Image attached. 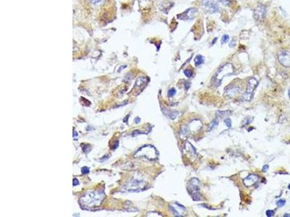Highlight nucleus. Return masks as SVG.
Instances as JSON below:
<instances>
[{"mask_svg": "<svg viewBox=\"0 0 290 217\" xmlns=\"http://www.w3.org/2000/svg\"><path fill=\"white\" fill-rule=\"evenodd\" d=\"M89 1L91 2L92 4H97L99 2H100L102 0H89Z\"/></svg>", "mask_w": 290, "mask_h": 217, "instance_id": "nucleus-33", "label": "nucleus"}, {"mask_svg": "<svg viewBox=\"0 0 290 217\" xmlns=\"http://www.w3.org/2000/svg\"><path fill=\"white\" fill-rule=\"evenodd\" d=\"M218 119H214L213 121H212L211 123L210 124V125L207 128V131L213 130L214 129H216L217 127H218Z\"/></svg>", "mask_w": 290, "mask_h": 217, "instance_id": "nucleus-17", "label": "nucleus"}, {"mask_svg": "<svg viewBox=\"0 0 290 217\" xmlns=\"http://www.w3.org/2000/svg\"><path fill=\"white\" fill-rule=\"evenodd\" d=\"M184 151L185 153L186 156L192 161H194V158L197 157L196 150L190 142H186L184 148Z\"/></svg>", "mask_w": 290, "mask_h": 217, "instance_id": "nucleus-9", "label": "nucleus"}, {"mask_svg": "<svg viewBox=\"0 0 290 217\" xmlns=\"http://www.w3.org/2000/svg\"><path fill=\"white\" fill-rule=\"evenodd\" d=\"M254 15L255 20L257 21L263 20L266 15V8L264 5L257 6L255 10Z\"/></svg>", "mask_w": 290, "mask_h": 217, "instance_id": "nucleus-11", "label": "nucleus"}, {"mask_svg": "<svg viewBox=\"0 0 290 217\" xmlns=\"http://www.w3.org/2000/svg\"><path fill=\"white\" fill-rule=\"evenodd\" d=\"M252 119H253V118H251V117H247L246 119L244 120V122H243V124H242V125L244 126V125H247V124H248L251 123V122H252Z\"/></svg>", "mask_w": 290, "mask_h": 217, "instance_id": "nucleus-25", "label": "nucleus"}, {"mask_svg": "<svg viewBox=\"0 0 290 217\" xmlns=\"http://www.w3.org/2000/svg\"><path fill=\"white\" fill-rule=\"evenodd\" d=\"M289 98H290V88H289Z\"/></svg>", "mask_w": 290, "mask_h": 217, "instance_id": "nucleus-37", "label": "nucleus"}, {"mask_svg": "<svg viewBox=\"0 0 290 217\" xmlns=\"http://www.w3.org/2000/svg\"><path fill=\"white\" fill-rule=\"evenodd\" d=\"M81 147H82L83 151L85 154H89L91 149V147L89 145H84V144H82Z\"/></svg>", "mask_w": 290, "mask_h": 217, "instance_id": "nucleus-20", "label": "nucleus"}, {"mask_svg": "<svg viewBox=\"0 0 290 217\" xmlns=\"http://www.w3.org/2000/svg\"><path fill=\"white\" fill-rule=\"evenodd\" d=\"M105 198V193L102 190L88 191L81 197L79 203L85 209L97 208L102 204Z\"/></svg>", "mask_w": 290, "mask_h": 217, "instance_id": "nucleus-1", "label": "nucleus"}, {"mask_svg": "<svg viewBox=\"0 0 290 217\" xmlns=\"http://www.w3.org/2000/svg\"><path fill=\"white\" fill-rule=\"evenodd\" d=\"M146 82H147V78H145V77H141V78H139L136 80L135 86H141V85L145 84Z\"/></svg>", "mask_w": 290, "mask_h": 217, "instance_id": "nucleus-18", "label": "nucleus"}, {"mask_svg": "<svg viewBox=\"0 0 290 217\" xmlns=\"http://www.w3.org/2000/svg\"><path fill=\"white\" fill-rule=\"evenodd\" d=\"M231 114V111H218L216 112V115L219 117H224L225 116H229Z\"/></svg>", "mask_w": 290, "mask_h": 217, "instance_id": "nucleus-19", "label": "nucleus"}, {"mask_svg": "<svg viewBox=\"0 0 290 217\" xmlns=\"http://www.w3.org/2000/svg\"><path fill=\"white\" fill-rule=\"evenodd\" d=\"M224 123L225 124V125L228 127V128H231V120L229 118H225L224 119Z\"/></svg>", "mask_w": 290, "mask_h": 217, "instance_id": "nucleus-24", "label": "nucleus"}, {"mask_svg": "<svg viewBox=\"0 0 290 217\" xmlns=\"http://www.w3.org/2000/svg\"><path fill=\"white\" fill-rule=\"evenodd\" d=\"M147 187V183L142 180H132L124 185L123 190L128 192H139L146 190Z\"/></svg>", "mask_w": 290, "mask_h": 217, "instance_id": "nucleus-5", "label": "nucleus"}, {"mask_svg": "<svg viewBox=\"0 0 290 217\" xmlns=\"http://www.w3.org/2000/svg\"><path fill=\"white\" fill-rule=\"evenodd\" d=\"M257 181H258V176L252 174V175H250L248 177H247L243 180V182L245 186L250 187L254 185L255 183H257Z\"/></svg>", "mask_w": 290, "mask_h": 217, "instance_id": "nucleus-14", "label": "nucleus"}, {"mask_svg": "<svg viewBox=\"0 0 290 217\" xmlns=\"http://www.w3.org/2000/svg\"><path fill=\"white\" fill-rule=\"evenodd\" d=\"M81 173L83 175H87L89 173V168L87 167H83L81 168Z\"/></svg>", "mask_w": 290, "mask_h": 217, "instance_id": "nucleus-26", "label": "nucleus"}, {"mask_svg": "<svg viewBox=\"0 0 290 217\" xmlns=\"http://www.w3.org/2000/svg\"><path fill=\"white\" fill-rule=\"evenodd\" d=\"M278 59L280 64L285 67H290V54L288 51H280L278 54Z\"/></svg>", "mask_w": 290, "mask_h": 217, "instance_id": "nucleus-8", "label": "nucleus"}, {"mask_svg": "<svg viewBox=\"0 0 290 217\" xmlns=\"http://www.w3.org/2000/svg\"><path fill=\"white\" fill-rule=\"evenodd\" d=\"M239 91H240V89L238 86H234V87L229 86L225 89V93H226L229 96H234L235 94H237Z\"/></svg>", "mask_w": 290, "mask_h": 217, "instance_id": "nucleus-15", "label": "nucleus"}, {"mask_svg": "<svg viewBox=\"0 0 290 217\" xmlns=\"http://www.w3.org/2000/svg\"><path fill=\"white\" fill-rule=\"evenodd\" d=\"M139 121H140V119H139V117H137L136 119V123H139Z\"/></svg>", "mask_w": 290, "mask_h": 217, "instance_id": "nucleus-35", "label": "nucleus"}, {"mask_svg": "<svg viewBox=\"0 0 290 217\" xmlns=\"http://www.w3.org/2000/svg\"><path fill=\"white\" fill-rule=\"evenodd\" d=\"M73 184H74V186H76V185H78V184H79L78 180H77L76 178H74V180H73Z\"/></svg>", "mask_w": 290, "mask_h": 217, "instance_id": "nucleus-31", "label": "nucleus"}, {"mask_svg": "<svg viewBox=\"0 0 290 217\" xmlns=\"http://www.w3.org/2000/svg\"><path fill=\"white\" fill-rule=\"evenodd\" d=\"M234 68L231 63H225L219 68L218 71L214 75L212 78V83L215 86H218L221 85V81L225 76H231L234 74Z\"/></svg>", "mask_w": 290, "mask_h": 217, "instance_id": "nucleus-2", "label": "nucleus"}, {"mask_svg": "<svg viewBox=\"0 0 290 217\" xmlns=\"http://www.w3.org/2000/svg\"><path fill=\"white\" fill-rule=\"evenodd\" d=\"M190 83H189V82H186L185 83V87H186V89H189V88L190 87Z\"/></svg>", "mask_w": 290, "mask_h": 217, "instance_id": "nucleus-34", "label": "nucleus"}, {"mask_svg": "<svg viewBox=\"0 0 290 217\" xmlns=\"http://www.w3.org/2000/svg\"><path fill=\"white\" fill-rule=\"evenodd\" d=\"M266 216L268 217H271L273 216H274V211L272 210H266Z\"/></svg>", "mask_w": 290, "mask_h": 217, "instance_id": "nucleus-30", "label": "nucleus"}, {"mask_svg": "<svg viewBox=\"0 0 290 217\" xmlns=\"http://www.w3.org/2000/svg\"><path fill=\"white\" fill-rule=\"evenodd\" d=\"M283 216H284V217H290V215L289 214H286L283 215Z\"/></svg>", "mask_w": 290, "mask_h": 217, "instance_id": "nucleus-36", "label": "nucleus"}, {"mask_svg": "<svg viewBox=\"0 0 290 217\" xmlns=\"http://www.w3.org/2000/svg\"><path fill=\"white\" fill-rule=\"evenodd\" d=\"M221 3H222L225 6H229L231 5V1L230 0H221Z\"/></svg>", "mask_w": 290, "mask_h": 217, "instance_id": "nucleus-29", "label": "nucleus"}, {"mask_svg": "<svg viewBox=\"0 0 290 217\" xmlns=\"http://www.w3.org/2000/svg\"><path fill=\"white\" fill-rule=\"evenodd\" d=\"M187 190L194 201H200L201 193L199 189V181L197 178H192L188 182Z\"/></svg>", "mask_w": 290, "mask_h": 217, "instance_id": "nucleus-4", "label": "nucleus"}, {"mask_svg": "<svg viewBox=\"0 0 290 217\" xmlns=\"http://www.w3.org/2000/svg\"><path fill=\"white\" fill-rule=\"evenodd\" d=\"M178 114H179V113H178L177 111H173V112H171V114H169L168 116H169V117L171 118V119H174L176 117H177Z\"/></svg>", "mask_w": 290, "mask_h": 217, "instance_id": "nucleus-28", "label": "nucleus"}, {"mask_svg": "<svg viewBox=\"0 0 290 217\" xmlns=\"http://www.w3.org/2000/svg\"><path fill=\"white\" fill-rule=\"evenodd\" d=\"M170 209L173 212V214L176 216H181V214L186 210L185 207H184L183 206H181L179 203L171 204L170 206Z\"/></svg>", "mask_w": 290, "mask_h": 217, "instance_id": "nucleus-12", "label": "nucleus"}, {"mask_svg": "<svg viewBox=\"0 0 290 217\" xmlns=\"http://www.w3.org/2000/svg\"><path fill=\"white\" fill-rule=\"evenodd\" d=\"M218 0H203V7L210 13H215L219 10Z\"/></svg>", "mask_w": 290, "mask_h": 217, "instance_id": "nucleus-7", "label": "nucleus"}, {"mask_svg": "<svg viewBox=\"0 0 290 217\" xmlns=\"http://www.w3.org/2000/svg\"><path fill=\"white\" fill-rule=\"evenodd\" d=\"M229 40V35H224L223 36L222 38H221V44H224L225 43H227Z\"/></svg>", "mask_w": 290, "mask_h": 217, "instance_id": "nucleus-21", "label": "nucleus"}, {"mask_svg": "<svg viewBox=\"0 0 290 217\" xmlns=\"http://www.w3.org/2000/svg\"><path fill=\"white\" fill-rule=\"evenodd\" d=\"M288 188H289V190H290V184H289V186H288Z\"/></svg>", "mask_w": 290, "mask_h": 217, "instance_id": "nucleus-38", "label": "nucleus"}, {"mask_svg": "<svg viewBox=\"0 0 290 217\" xmlns=\"http://www.w3.org/2000/svg\"><path fill=\"white\" fill-rule=\"evenodd\" d=\"M285 203H286V201L283 199H280L279 201H277V203H276L277 206H278L279 207H282V206L285 205Z\"/></svg>", "mask_w": 290, "mask_h": 217, "instance_id": "nucleus-27", "label": "nucleus"}, {"mask_svg": "<svg viewBox=\"0 0 290 217\" xmlns=\"http://www.w3.org/2000/svg\"><path fill=\"white\" fill-rule=\"evenodd\" d=\"M197 12H198V10H197V8H190V9L186 10L185 12H184L183 13L180 14L179 17H180L179 18L181 19V20H192V19H194L196 17Z\"/></svg>", "mask_w": 290, "mask_h": 217, "instance_id": "nucleus-10", "label": "nucleus"}, {"mask_svg": "<svg viewBox=\"0 0 290 217\" xmlns=\"http://www.w3.org/2000/svg\"><path fill=\"white\" fill-rule=\"evenodd\" d=\"M176 90L175 89H171L168 91V96L169 97H173L176 95Z\"/></svg>", "mask_w": 290, "mask_h": 217, "instance_id": "nucleus-23", "label": "nucleus"}, {"mask_svg": "<svg viewBox=\"0 0 290 217\" xmlns=\"http://www.w3.org/2000/svg\"><path fill=\"white\" fill-rule=\"evenodd\" d=\"M204 57L202 55H197L196 57L194 58V64L197 67L200 66L201 64H203L204 63Z\"/></svg>", "mask_w": 290, "mask_h": 217, "instance_id": "nucleus-16", "label": "nucleus"}, {"mask_svg": "<svg viewBox=\"0 0 290 217\" xmlns=\"http://www.w3.org/2000/svg\"><path fill=\"white\" fill-rule=\"evenodd\" d=\"M184 75L187 77V78H190L192 76V71L190 70V69H186V70H184Z\"/></svg>", "mask_w": 290, "mask_h": 217, "instance_id": "nucleus-22", "label": "nucleus"}, {"mask_svg": "<svg viewBox=\"0 0 290 217\" xmlns=\"http://www.w3.org/2000/svg\"><path fill=\"white\" fill-rule=\"evenodd\" d=\"M190 135V128L188 124H183L179 131V136L181 141H185Z\"/></svg>", "mask_w": 290, "mask_h": 217, "instance_id": "nucleus-13", "label": "nucleus"}, {"mask_svg": "<svg viewBox=\"0 0 290 217\" xmlns=\"http://www.w3.org/2000/svg\"><path fill=\"white\" fill-rule=\"evenodd\" d=\"M135 158H145L149 160H155L158 156V152L152 145H145L141 147L134 154Z\"/></svg>", "mask_w": 290, "mask_h": 217, "instance_id": "nucleus-3", "label": "nucleus"}, {"mask_svg": "<svg viewBox=\"0 0 290 217\" xmlns=\"http://www.w3.org/2000/svg\"><path fill=\"white\" fill-rule=\"evenodd\" d=\"M268 168H269V167H268V165H264V166L263 167V169H262V171H263V172H265V171H268Z\"/></svg>", "mask_w": 290, "mask_h": 217, "instance_id": "nucleus-32", "label": "nucleus"}, {"mask_svg": "<svg viewBox=\"0 0 290 217\" xmlns=\"http://www.w3.org/2000/svg\"><path fill=\"white\" fill-rule=\"evenodd\" d=\"M257 85H258V81L255 78H252L249 80L248 87H247V91L245 93L243 94V96H242L244 101H248V102H249V101L252 99L253 92H254L255 89L257 88Z\"/></svg>", "mask_w": 290, "mask_h": 217, "instance_id": "nucleus-6", "label": "nucleus"}]
</instances>
